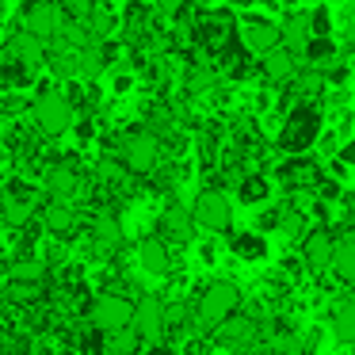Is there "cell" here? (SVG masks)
I'll return each instance as SVG.
<instances>
[{
    "label": "cell",
    "mask_w": 355,
    "mask_h": 355,
    "mask_svg": "<svg viewBox=\"0 0 355 355\" xmlns=\"http://www.w3.org/2000/svg\"><path fill=\"white\" fill-rule=\"evenodd\" d=\"M241 50H245V42H241V24L233 16V8L195 12V54L191 58L225 69V62L237 58Z\"/></svg>",
    "instance_id": "6da1fadb"
},
{
    "label": "cell",
    "mask_w": 355,
    "mask_h": 355,
    "mask_svg": "<svg viewBox=\"0 0 355 355\" xmlns=\"http://www.w3.org/2000/svg\"><path fill=\"white\" fill-rule=\"evenodd\" d=\"M321 134H324V107H321V100H302V103H294L291 111L283 115V123H279V130H275V149L283 157H302V153H309V149L321 141Z\"/></svg>",
    "instance_id": "7a4b0ae2"
},
{
    "label": "cell",
    "mask_w": 355,
    "mask_h": 355,
    "mask_svg": "<svg viewBox=\"0 0 355 355\" xmlns=\"http://www.w3.org/2000/svg\"><path fill=\"white\" fill-rule=\"evenodd\" d=\"M195 321H199L202 332H214L218 324H225L230 317L241 313L245 306V291H241L233 279H210L199 294H195Z\"/></svg>",
    "instance_id": "3957f363"
},
{
    "label": "cell",
    "mask_w": 355,
    "mask_h": 355,
    "mask_svg": "<svg viewBox=\"0 0 355 355\" xmlns=\"http://www.w3.org/2000/svg\"><path fill=\"white\" fill-rule=\"evenodd\" d=\"M115 157L123 161V168L130 172V176H153L164 161V146L149 126H134V130L119 134Z\"/></svg>",
    "instance_id": "277c9868"
},
{
    "label": "cell",
    "mask_w": 355,
    "mask_h": 355,
    "mask_svg": "<svg viewBox=\"0 0 355 355\" xmlns=\"http://www.w3.org/2000/svg\"><path fill=\"white\" fill-rule=\"evenodd\" d=\"M271 180H275V187L283 195H317V187H321V180H324V164H321V157H313V153L283 157V161H275V168H271Z\"/></svg>",
    "instance_id": "5b68a950"
},
{
    "label": "cell",
    "mask_w": 355,
    "mask_h": 355,
    "mask_svg": "<svg viewBox=\"0 0 355 355\" xmlns=\"http://www.w3.org/2000/svg\"><path fill=\"white\" fill-rule=\"evenodd\" d=\"M210 336H214L218 352H230V355H256V352H263V347H268L263 324L256 321V317H248L245 309H241L237 317H230L225 324H218Z\"/></svg>",
    "instance_id": "8992f818"
},
{
    "label": "cell",
    "mask_w": 355,
    "mask_h": 355,
    "mask_svg": "<svg viewBox=\"0 0 355 355\" xmlns=\"http://www.w3.org/2000/svg\"><path fill=\"white\" fill-rule=\"evenodd\" d=\"M31 115H35V123H39V130L46 134V138H62V134L73 130V123H77V107H73L69 92H62V88H42L31 103Z\"/></svg>",
    "instance_id": "52a82bcc"
},
{
    "label": "cell",
    "mask_w": 355,
    "mask_h": 355,
    "mask_svg": "<svg viewBox=\"0 0 355 355\" xmlns=\"http://www.w3.org/2000/svg\"><path fill=\"white\" fill-rule=\"evenodd\" d=\"M191 214H195V225L210 237H230L233 233V199L218 187H202L191 202Z\"/></svg>",
    "instance_id": "ba28073f"
},
{
    "label": "cell",
    "mask_w": 355,
    "mask_h": 355,
    "mask_svg": "<svg viewBox=\"0 0 355 355\" xmlns=\"http://www.w3.org/2000/svg\"><path fill=\"white\" fill-rule=\"evenodd\" d=\"M134 302L138 298H126L119 291H107V294H96L92 306H88V324L96 332H119V329H130L134 324Z\"/></svg>",
    "instance_id": "9c48e42d"
},
{
    "label": "cell",
    "mask_w": 355,
    "mask_h": 355,
    "mask_svg": "<svg viewBox=\"0 0 355 355\" xmlns=\"http://www.w3.org/2000/svg\"><path fill=\"white\" fill-rule=\"evenodd\" d=\"M134 329L146 344H168V302L161 294H141L134 302Z\"/></svg>",
    "instance_id": "30bf717a"
},
{
    "label": "cell",
    "mask_w": 355,
    "mask_h": 355,
    "mask_svg": "<svg viewBox=\"0 0 355 355\" xmlns=\"http://www.w3.org/2000/svg\"><path fill=\"white\" fill-rule=\"evenodd\" d=\"M65 24H69V16H65V8L58 4V0H31V4L24 8V31L39 35L46 46L65 31Z\"/></svg>",
    "instance_id": "8fae6325"
},
{
    "label": "cell",
    "mask_w": 355,
    "mask_h": 355,
    "mask_svg": "<svg viewBox=\"0 0 355 355\" xmlns=\"http://www.w3.org/2000/svg\"><path fill=\"white\" fill-rule=\"evenodd\" d=\"M42 187H46V195L54 202H73V199H80V195L88 191V180H85V172H80L73 161H58V164L46 168Z\"/></svg>",
    "instance_id": "7c38bea8"
},
{
    "label": "cell",
    "mask_w": 355,
    "mask_h": 355,
    "mask_svg": "<svg viewBox=\"0 0 355 355\" xmlns=\"http://www.w3.org/2000/svg\"><path fill=\"white\" fill-rule=\"evenodd\" d=\"M298 256L306 260L309 275H321V271L332 268V256H336V230H329V225H313V230L302 237L298 245Z\"/></svg>",
    "instance_id": "4fadbf2b"
},
{
    "label": "cell",
    "mask_w": 355,
    "mask_h": 355,
    "mask_svg": "<svg viewBox=\"0 0 355 355\" xmlns=\"http://www.w3.org/2000/svg\"><path fill=\"white\" fill-rule=\"evenodd\" d=\"M4 54H8L24 73H39L42 65H50V46L39 39V35L24 31V27H19V31H12V39H8V46H4Z\"/></svg>",
    "instance_id": "5bb4252c"
},
{
    "label": "cell",
    "mask_w": 355,
    "mask_h": 355,
    "mask_svg": "<svg viewBox=\"0 0 355 355\" xmlns=\"http://www.w3.org/2000/svg\"><path fill=\"white\" fill-rule=\"evenodd\" d=\"M157 230H161V237L168 241L172 248H184V245H191V241H195L199 225H195L191 207H184V202L172 199L168 207L161 210V222H157Z\"/></svg>",
    "instance_id": "9a60e30c"
},
{
    "label": "cell",
    "mask_w": 355,
    "mask_h": 355,
    "mask_svg": "<svg viewBox=\"0 0 355 355\" xmlns=\"http://www.w3.org/2000/svg\"><path fill=\"white\" fill-rule=\"evenodd\" d=\"M279 35H283V46L302 62V54H306L309 42H313V12L309 8H291L283 16V24H279Z\"/></svg>",
    "instance_id": "2e32d148"
},
{
    "label": "cell",
    "mask_w": 355,
    "mask_h": 355,
    "mask_svg": "<svg viewBox=\"0 0 355 355\" xmlns=\"http://www.w3.org/2000/svg\"><path fill=\"white\" fill-rule=\"evenodd\" d=\"M241 42H245L252 54H271V50L283 46V35H279V24H271L268 16H245L241 19Z\"/></svg>",
    "instance_id": "e0dca14e"
},
{
    "label": "cell",
    "mask_w": 355,
    "mask_h": 355,
    "mask_svg": "<svg viewBox=\"0 0 355 355\" xmlns=\"http://www.w3.org/2000/svg\"><path fill=\"white\" fill-rule=\"evenodd\" d=\"M225 248H230V256L241 263H263L271 256L268 233L252 230V225H248V230H233L230 237H225Z\"/></svg>",
    "instance_id": "ac0fdd59"
},
{
    "label": "cell",
    "mask_w": 355,
    "mask_h": 355,
    "mask_svg": "<svg viewBox=\"0 0 355 355\" xmlns=\"http://www.w3.org/2000/svg\"><path fill=\"white\" fill-rule=\"evenodd\" d=\"M138 263H141V271L146 275H157V279H164V275H172V268H176V256H172V245L161 237V233H153V237H141V245H138Z\"/></svg>",
    "instance_id": "d6986e66"
},
{
    "label": "cell",
    "mask_w": 355,
    "mask_h": 355,
    "mask_svg": "<svg viewBox=\"0 0 355 355\" xmlns=\"http://www.w3.org/2000/svg\"><path fill=\"white\" fill-rule=\"evenodd\" d=\"M298 69H302V62L286 46H279V50H271V54L260 58V77L268 80V88H286L298 77Z\"/></svg>",
    "instance_id": "ffe728a7"
},
{
    "label": "cell",
    "mask_w": 355,
    "mask_h": 355,
    "mask_svg": "<svg viewBox=\"0 0 355 355\" xmlns=\"http://www.w3.org/2000/svg\"><path fill=\"white\" fill-rule=\"evenodd\" d=\"M329 332L355 352V294H340L329 306Z\"/></svg>",
    "instance_id": "44dd1931"
},
{
    "label": "cell",
    "mask_w": 355,
    "mask_h": 355,
    "mask_svg": "<svg viewBox=\"0 0 355 355\" xmlns=\"http://www.w3.org/2000/svg\"><path fill=\"white\" fill-rule=\"evenodd\" d=\"M271 191H275V180H271L268 172H248V176L241 180L237 187H233L237 202H241V207H248V210L268 207V202H271Z\"/></svg>",
    "instance_id": "7402d4cb"
},
{
    "label": "cell",
    "mask_w": 355,
    "mask_h": 355,
    "mask_svg": "<svg viewBox=\"0 0 355 355\" xmlns=\"http://www.w3.org/2000/svg\"><path fill=\"white\" fill-rule=\"evenodd\" d=\"M77 58H80V77L96 80L115 65V46L111 42H88L85 50H77Z\"/></svg>",
    "instance_id": "603a6c76"
},
{
    "label": "cell",
    "mask_w": 355,
    "mask_h": 355,
    "mask_svg": "<svg viewBox=\"0 0 355 355\" xmlns=\"http://www.w3.org/2000/svg\"><path fill=\"white\" fill-rule=\"evenodd\" d=\"M42 225H46L50 237H73L80 225L77 210H73V202H46V210H42Z\"/></svg>",
    "instance_id": "cb8c5ba5"
},
{
    "label": "cell",
    "mask_w": 355,
    "mask_h": 355,
    "mask_svg": "<svg viewBox=\"0 0 355 355\" xmlns=\"http://www.w3.org/2000/svg\"><path fill=\"white\" fill-rule=\"evenodd\" d=\"M329 275L340 286H355V237L352 233H336V256H332Z\"/></svg>",
    "instance_id": "d4e9b609"
},
{
    "label": "cell",
    "mask_w": 355,
    "mask_h": 355,
    "mask_svg": "<svg viewBox=\"0 0 355 355\" xmlns=\"http://www.w3.org/2000/svg\"><path fill=\"white\" fill-rule=\"evenodd\" d=\"M92 245L100 252H115L123 245V222L115 218V210H100L92 218Z\"/></svg>",
    "instance_id": "484cf974"
},
{
    "label": "cell",
    "mask_w": 355,
    "mask_h": 355,
    "mask_svg": "<svg viewBox=\"0 0 355 355\" xmlns=\"http://www.w3.org/2000/svg\"><path fill=\"white\" fill-rule=\"evenodd\" d=\"M146 347H149V344L141 340V332L134 329V324H130V329H119V332H111V336H107V355H141Z\"/></svg>",
    "instance_id": "4316f807"
},
{
    "label": "cell",
    "mask_w": 355,
    "mask_h": 355,
    "mask_svg": "<svg viewBox=\"0 0 355 355\" xmlns=\"http://www.w3.org/2000/svg\"><path fill=\"white\" fill-rule=\"evenodd\" d=\"M8 275L16 279V283H31V286H39L42 279H46V263L42 260H16L8 268Z\"/></svg>",
    "instance_id": "83f0119b"
},
{
    "label": "cell",
    "mask_w": 355,
    "mask_h": 355,
    "mask_svg": "<svg viewBox=\"0 0 355 355\" xmlns=\"http://www.w3.org/2000/svg\"><path fill=\"white\" fill-rule=\"evenodd\" d=\"M27 218H31V199H24V195H4V222L8 225H27Z\"/></svg>",
    "instance_id": "f1b7e54d"
},
{
    "label": "cell",
    "mask_w": 355,
    "mask_h": 355,
    "mask_svg": "<svg viewBox=\"0 0 355 355\" xmlns=\"http://www.w3.org/2000/svg\"><path fill=\"white\" fill-rule=\"evenodd\" d=\"M65 8V16L77 19V24H88V16H92L96 8H100V0H58Z\"/></svg>",
    "instance_id": "f546056e"
},
{
    "label": "cell",
    "mask_w": 355,
    "mask_h": 355,
    "mask_svg": "<svg viewBox=\"0 0 355 355\" xmlns=\"http://www.w3.org/2000/svg\"><path fill=\"white\" fill-rule=\"evenodd\" d=\"M313 39H332V19H329V8L324 4H313Z\"/></svg>",
    "instance_id": "4dcf8cb0"
},
{
    "label": "cell",
    "mask_w": 355,
    "mask_h": 355,
    "mask_svg": "<svg viewBox=\"0 0 355 355\" xmlns=\"http://www.w3.org/2000/svg\"><path fill=\"white\" fill-rule=\"evenodd\" d=\"M336 161L344 164V168H355V138H347L344 146H340V153H336Z\"/></svg>",
    "instance_id": "1f68e13d"
},
{
    "label": "cell",
    "mask_w": 355,
    "mask_h": 355,
    "mask_svg": "<svg viewBox=\"0 0 355 355\" xmlns=\"http://www.w3.org/2000/svg\"><path fill=\"white\" fill-rule=\"evenodd\" d=\"M340 50H344V54H355V24H347V27H344V39H340Z\"/></svg>",
    "instance_id": "d6a6232c"
},
{
    "label": "cell",
    "mask_w": 355,
    "mask_h": 355,
    "mask_svg": "<svg viewBox=\"0 0 355 355\" xmlns=\"http://www.w3.org/2000/svg\"><path fill=\"white\" fill-rule=\"evenodd\" d=\"M141 355H176V347H172V344H149Z\"/></svg>",
    "instance_id": "836d02e7"
},
{
    "label": "cell",
    "mask_w": 355,
    "mask_h": 355,
    "mask_svg": "<svg viewBox=\"0 0 355 355\" xmlns=\"http://www.w3.org/2000/svg\"><path fill=\"white\" fill-rule=\"evenodd\" d=\"M195 12H207V8H214V0H187Z\"/></svg>",
    "instance_id": "e575fe53"
},
{
    "label": "cell",
    "mask_w": 355,
    "mask_h": 355,
    "mask_svg": "<svg viewBox=\"0 0 355 355\" xmlns=\"http://www.w3.org/2000/svg\"><path fill=\"white\" fill-rule=\"evenodd\" d=\"M0 222H4V195H0Z\"/></svg>",
    "instance_id": "d590c367"
},
{
    "label": "cell",
    "mask_w": 355,
    "mask_h": 355,
    "mask_svg": "<svg viewBox=\"0 0 355 355\" xmlns=\"http://www.w3.org/2000/svg\"><path fill=\"white\" fill-rule=\"evenodd\" d=\"M233 4H260V0H233Z\"/></svg>",
    "instance_id": "8d00e7d4"
},
{
    "label": "cell",
    "mask_w": 355,
    "mask_h": 355,
    "mask_svg": "<svg viewBox=\"0 0 355 355\" xmlns=\"http://www.w3.org/2000/svg\"><path fill=\"white\" fill-rule=\"evenodd\" d=\"M256 355H279V352H271V347H263V352H256Z\"/></svg>",
    "instance_id": "74e56055"
},
{
    "label": "cell",
    "mask_w": 355,
    "mask_h": 355,
    "mask_svg": "<svg viewBox=\"0 0 355 355\" xmlns=\"http://www.w3.org/2000/svg\"><path fill=\"white\" fill-rule=\"evenodd\" d=\"M317 4H324V0H317Z\"/></svg>",
    "instance_id": "f35d334b"
}]
</instances>
